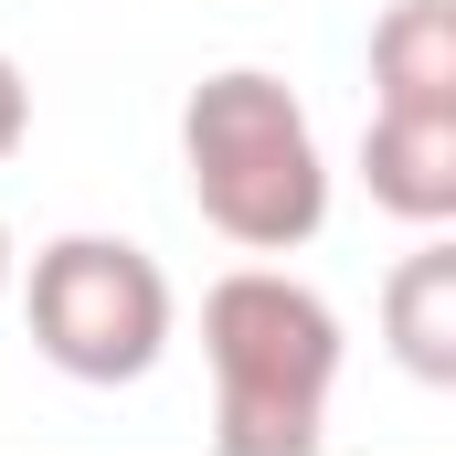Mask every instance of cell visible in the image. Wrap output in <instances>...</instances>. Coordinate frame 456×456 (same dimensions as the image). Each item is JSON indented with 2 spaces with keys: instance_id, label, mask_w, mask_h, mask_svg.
Returning <instances> with one entry per match:
<instances>
[{
  "instance_id": "1",
  "label": "cell",
  "mask_w": 456,
  "mask_h": 456,
  "mask_svg": "<svg viewBox=\"0 0 456 456\" xmlns=\"http://www.w3.org/2000/svg\"><path fill=\"white\" fill-rule=\"evenodd\" d=\"M213 350V446L224 456H308L330 436V382H340V319L276 265H233L202 297Z\"/></svg>"
},
{
  "instance_id": "2",
  "label": "cell",
  "mask_w": 456,
  "mask_h": 456,
  "mask_svg": "<svg viewBox=\"0 0 456 456\" xmlns=\"http://www.w3.org/2000/svg\"><path fill=\"white\" fill-rule=\"evenodd\" d=\"M181 170H191V202L202 224L244 244V255H287L330 224V170H319V138H308V107L233 64V75H202L191 107H181Z\"/></svg>"
},
{
  "instance_id": "3",
  "label": "cell",
  "mask_w": 456,
  "mask_h": 456,
  "mask_svg": "<svg viewBox=\"0 0 456 456\" xmlns=\"http://www.w3.org/2000/svg\"><path fill=\"white\" fill-rule=\"evenodd\" d=\"M21 319H32V350L64 371V382H138L159 350H170V276L117 244V233H64L32 255V287H21Z\"/></svg>"
},
{
  "instance_id": "4",
  "label": "cell",
  "mask_w": 456,
  "mask_h": 456,
  "mask_svg": "<svg viewBox=\"0 0 456 456\" xmlns=\"http://www.w3.org/2000/svg\"><path fill=\"white\" fill-rule=\"evenodd\" d=\"M361 191L393 224H456V117L382 107L361 138Z\"/></svg>"
},
{
  "instance_id": "5",
  "label": "cell",
  "mask_w": 456,
  "mask_h": 456,
  "mask_svg": "<svg viewBox=\"0 0 456 456\" xmlns=\"http://www.w3.org/2000/svg\"><path fill=\"white\" fill-rule=\"evenodd\" d=\"M382 340L425 393H456V244H425L382 276Z\"/></svg>"
},
{
  "instance_id": "6",
  "label": "cell",
  "mask_w": 456,
  "mask_h": 456,
  "mask_svg": "<svg viewBox=\"0 0 456 456\" xmlns=\"http://www.w3.org/2000/svg\"><path fill=\"white\" fill-rule=\"evenodd\" d=\"M371 96L456 117V0H393L371 21Z\"/></svg>"
},
{
  "instance_id": "7",
  "label": "cell",
  "mask_w": 456,
  "mask_h": 456,
  "mask_svg": "<svg viewBox=\"0 0 456 456\" xmlns=\"http://www.w3.org/2000/svg\"><path fill=\"white\" fill-rule=\"evenodd\" d=\"M21 138H32V86H21V64L0 53V159H11Z\"/></svg>"
},
{
  "instance_id": "8",
  "label": "cell",
  "mask_w": 456,
  "mask_h": 456,
  "mask_svg": "<svg viewBox=\"0 0 456 456\" xmlns=\"http://www.w3.org/2000/svg\"><path fill=\"white\" fill-rule=\"evenodd\" d=\"M0 297H11V224H0Z\"/></svg>"
}]
</instances>
